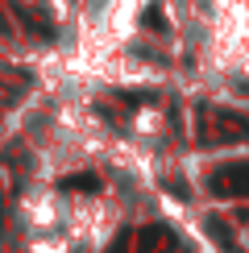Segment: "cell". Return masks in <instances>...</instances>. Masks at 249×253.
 <instances>
[{"instance_id":"1","label":"cell","mask_w":249,"mask_h":253,"mask_svg":"<svg viewBox=\"0 0 249 253\" xmlns=\"http://www.w3.org/2000/svg\"><path fill=\"white\" fill-rule=\"evenodd\" d=\"M212 191L216 195H249V162H233L224 170L212 174Z\"/></svg>"},{"instance_id":"2","label":"cell","mask_w":249,"mask_h":253,"mask_svg":"<svg viewBox=\"0 0 249 253\" xmlns=\"http://www.w3.org/2000/svg\"><path fill=\"white\" fill-rule=\"evenodd\" d=\"M208 233H212L220 245L228 249V253H237V241H233V228L228 224H220V216H208Z\"/></svg>"},{"instance_id":"3","label":"cell","mask_w":249,"mask_h":253,"mask_svg":"<svg viewBox=\"0 0 249 253\" xmlns=\"http://www.w3.org/2000/svg\"><path fill=\"white\" fill-rule=\"evenodd\" d=\"M58 187H62V191H96L100 178H96V174H67Z\"/></svg>"},{"instance_id":"4","label":"cell","mask_w":249,"mask_h":253,"mask_svg":"<svg viewBox=\"0 0 249 253\" xmlns=\"http://www.w3.org/2000/svg\"><path fill=\"white\" fill-rule=\"evenodd\" d=\"M145 29H166V17H162V8H145Z\"/></svg>"},{"instance_id":"5","label":"cell","mask_w":249,"mask_h":253,"mask_svg":"<svg viewBox=\"0 0 249 253\" xmlns=\"http://www.w3.org/2000/svg\"><path fill=\"white\" fill-rule=\"evenodd\" d=\"M108 253H129V237H121V241H117V245H112Z\"/></svg>"}]
</instances>
